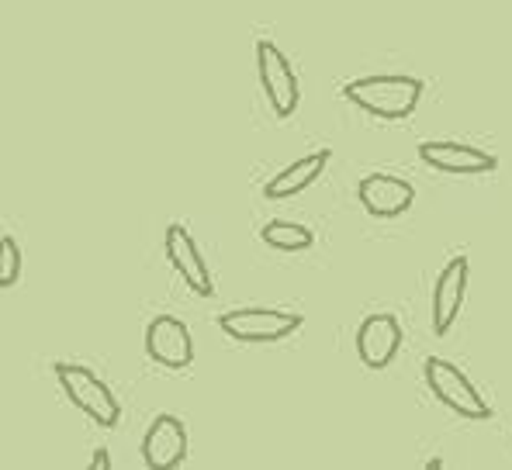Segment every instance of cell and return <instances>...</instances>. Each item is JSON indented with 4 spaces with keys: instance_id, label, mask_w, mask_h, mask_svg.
Returning <instances> with one entry per match:
<instances>
[{
    "instance_id": "obj_2",
    "label": "cell",
    "mask_w": 512,
    "mask_h": 470,
    "mask_svg": "<svg viewBox=\"0 0 512 470\" xmlns=\"http://www.w3.org/2000/svg\"><path fill=\"white\" fill-rule=\"evenodd\" d=\"M56 377H59V384H63L66 398H70L84 415H90L97 426H104V429L118 426L122 405H118V398L111 394V388L94 374V370L77 367V363H56Z\"/></svg>"
},
{
    "instance_id": "obj_14",
    "label": "cell",
    "mask_w": 512,
    "mask_h": 470,
    "mask_svg": "<svg viewBox=\"0 0 512 470\" xmlns=\"http://www.w3.org/2000/svg\"><path fill=\"white\" fill-rule=\"evenodd\" d=\"M260 239L267 242V246H274V249H284V253H295V249H308L312 246V232L305 229V225H298V222H267L260 229Z\"/></svg>"
},
{
    "instance_id": "obj_12",
    "label": "cell",
    "mask_w": 512,
    "mask_h": 470,
    "mask_svg": "<svg viewBox=\"0 0 512 470\" xmlns=\"http://www.w3.org/2000/svg\"><path fill=\"white\" fill-rule=\"evenodd\" d=\"M402 350V325L395 315H371L357 329V356L364 367L384 370Z\"/></svg>"
},
{
    "instance_id": "obj_10",
    "label": "cell",
    "mask_w": 512,
    "mask_h": 470,
    "mask_svg": "<svg viewBox=\"0 0 512 470\" xmlns=\"http://www.w3.org/2000/svg\"><path fill=\"white\" fill-rule=\"evenodd\" d=\"M142 460L149 470H173L187 460V429L177 415H156L142 439Z\"/></svg>"
},
{
    "instance_id": "obj_11",
    "label": "cell",
    "mask_w": 512,
    "mask_h": 470,
    "mask_svg": "<svg viewBox=\"0 0 512 470\" xmlns=\"http://www.w3.org/2000/svg\"><path fill=\"white\" fill-rule=\"evenodd\" d=\"M357 197L367 208V215L374 218H398L412 208L416 191H412L409 180L391 177V173H371L357 184Z\"/></svg>"
},
{
    "instance_id": "obj_9",
    "label": "cell",
    "mask_w": 512,
    "mask_h": 470,
    "mask_svg": "<svg viewBox=\"0 0 512 470\" xmlns=\"http://www.w3.org/2000/svg\"><path fill=\"white\" fill-rule=\"evenodd\" d=\"M464 294H468V256H454L447 267L440 270L433 284V332L447 336L454 329L457 315L464 308Z\"/></svg>"
},
{
    "instance_id": "obj_8",
    "label": "cell",
    "mask_w": 512,
    "mask_h": 470,
    "mask_svg": "<svg viewBox=\"0 0 512 470\" xmlns=\"http://www.w3.org/2000/svg\"><path fill=\"white\" fill-rule=\"evenodd\" d=\"M419 159L440 173H454V177H478V173H492L499 166L488 149L468 146V142H423Z\"/></svg>"
},
{
    "instance_id": "obj_3",
    "label": "cell",
    "mask_w": 512,
    "mask_h": 470,
    "mask_svg": "<svg viewBox=\"0 0 512 470\" xmlns=\"http://www.w3.org/2000/svg\"><path fill=\"white\" fill-rule=\"evenodd\" d=\"M423 374H426V384L433 391V398H440L450 412L464 415L471 422H485L492 419V405L478 394V388L454 367L450 360H440V356H429L423 363Z\"/></svg>"
},
{
    "instance_id": "obj_7",
    "label": "cell",
    "mask_w": 512,
    "mask_h": 470,
    "mask_svg": "<svg viewBox=\"0 0 512 470\" xmlns=\"http://www.w3.org/2000/svg\"><path fill=\"white\" fill-rule=\"evenodd\" d=\"M146 353L149 360H156L167 370H184L194 360V343H191V329H187L180 318L160 315L149 322L146 329Z\"/></svg>"
},
{
    "instance_id": "obj_16",
    "label": "cell",
    "mask_w": 512,
    "mask_h": 470,
    "mask_svg": "<svg viewBox=\"0 0 512 470\" xmlns=\"http://www.w3.org/2000/svg\"><path fill=\"white\" fill-rule=\"evenodd\" d=\"M90 467H94V470H108V467H111L108 450H97V453H94V460H90Z\"/></svg>"
},
{
    "instance_id": "obj_15",
    "label": "cell",
    "mask_w": 512,
    "mask_h": 470,
    "mask_svg": "<svg viewBox=\"0 0 512 470\" xmlns=\"http://www.w3.org/2000/svg\"><path fill=\"white\" fill-rule=\"evenodd\" d=\"M0 249H4V263H0V287H14L21 277V249H18V242H14V235H4Z\"/></svg>"
},
{
    "instance_id": "obj_6",
    "label": "cell",
    "mask_w": 512,
    "mask_h": 470,
    "mask_svg": "<svg viewBox=\"0 0 512 470\" xmlns=\"http://www.w3.org/2000/svg\"><path fill=\"white\" fill-rule=\"evenodd\" d=\"M163 249H167V260H170V267L177 270V277L184 280L198 298H212L215 294L212 270H208V263L201 260L198 242L191 239V232H187L180 222H173L167 235H163Z\"/></svg>"
},
{
    "instance_id": "obj_5",
    "label": "cell",
    "mask_w": 512,
    "mask_h": 470,
    "mask_svg": "<svg viewBox=\"0 0 512 470\" xmlns=\"http://www.w3.org/2000/svg\"><path fill=\"white\" fill-rule=\"evenodd\" d=\"M305 318L295 312H277V308H243V312H225L218 318L225 336L236 343H277L301 329Z\"/></svg>"
},
{
    "instance_id": "obj_1",
    "label": "cell",
    "mask_w": 512,
    "mask_h": 470,
    "mask_svg": "<svg viewBox=\"0 0 512 470\" xmlns=\"http://www.w3.org/2000/svg\"><path fill=\"white\" fill-rule=\"evenodd\" d=\"M426 83L416 77H360L343 83V97L381 121H402L419 108Z\"/></svg>"
},
{
    "instance_id": "obj_4",
    "label": "cell",
    "mask_w": 512,
    "mask_h": 470,
    "mask_svg": "<svg viewBox=\"0 0 512 470\" xmlns=\"http://www.w3.org/2000/svg\"><path fill=\"white\" fill-rule=\"evenodd\" d=\"M256 70H260V87H263V94H267L274 115L277 118L295 115L298 101H301L298 77H295V70H291L288 56H284L270 39L256 42Z\"/></svg>"
},
{
    "instance_id": "obj_13",
    "label": "cell",
    "mask_w": 512,
    "mask_h": 470,
    "mask_svg": "<svg viewBox=\"0 0 512 470\" xmlns=\"http://www.w3.org/2000/svg\"><path fill=\"white\" fill-rule=\"evenodd\" d=\"M329 159H333L329 149H319V153H312V156L295 159V163L284 166L277 177H270L267 184H263V197H267V201H288V197L308 191V187L322 177V170L329 166Z\"/></svg>"
}]
</instances>
